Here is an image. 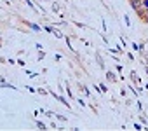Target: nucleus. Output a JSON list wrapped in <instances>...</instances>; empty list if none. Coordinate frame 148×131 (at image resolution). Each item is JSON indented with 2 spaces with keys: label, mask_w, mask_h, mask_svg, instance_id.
<instances>
[{
  "label": "nucleus",
  "mask_w": 148,
  "mask_h": 131,
  "mask_svg": "<svg viewBox=\"0 0 148 131\" xmlns=\"http://www.w3.org/2000/svg\"><path fill=\"white\" fill-rule=\"evenodd\" d=\"M143 7H146V9H148V0H143Z\"/></svg>",
  "instance_id": "obj_9"
},
{
  "label": "nucleus",
  "mask_w": 148,
  "mask_h": 131,
  "mask_svg": "<svg viewBox=\"0 0 148 131\" xmlns=\"http://www.w3.org/2000/svg\"><path fill=\"white\" fill-rule=\"evenodd\" d=\"M37 126H38L40 129H45V124H44V122H40V121H37Z\"/></svg>",
  "instance_id": "obj_5"
},
{
  "label": "nucleus",
  "mask_w": 148,
  "mask_h": 131,
  "mask_svg": "<svg viewBox=\"0 0 148 131\" xmlns=\"http://www.w3.org/2000/svg\"><path fill=\"white\" fill-rule=\"evenodd\" d=\"M80 88H82V91H84V93H86V94H89V89H87V88H86V86H80Z\"/></svg>",
  "instance_id": "obj_8"
},
{
  "label": "nucleus",
  "mask_w": 148,
  "mask_h": 131,
  "mask_svg": "<svg viewBox=\"0 0 148 131\" xmlns=\"http://www.w3.org/2000/svg\"><path fill=\"white\" fill-rule=\"evenodd\" d=\"M138 16H139L146 25H148V9H146V7H141V9L138 11Z\"/></svg>",
  "instance_id": "obj_1"
},
{
  "label": "nucleus",
  "mask_w": 148,
  "mask_h": 131,
  "mask_svg": "<svg viewBox=\"0 0 148 131\" xmlns=\"http://www.w3.org/2000/svg\"><path fill=\"white\" fill-rule=\"evenodd\" d=\"M106 79H108L110 82H115V81H117V77H115L112 72H106Z\"/></svg>",
  "instance_id": "obj_4"
},
{
  "label": "nucleus",
  "mask_w": 148,
  "mask_h": 131,
  "mask_svg": "<svg viewBox=\"0 0 148 131\" xmlns=\"http://www.w3.org/2000/svg\"><path fill=\"white\" fill-rule=\"evenodd\" d=\"M124 21H125V25H127V26H131V21H129V18H127V16H124Z\"/></svg>",
  "instance_id": "obj_6"
},
{
  "label": "nucleus",
  "mask_w": 148,
  "mask_h": 131,
  "mask_svg": "<svg viewBox=\"0 0 148 131\" xmlns=\"http://www.w3.org/2000/svg\"><path fill=\"white\" fill-rule=\"evenodd\" d=\"M129 4H131V7L138 12V11L143 7V0H129Z\"/></svg>",
  "instance_id": "obj_2"
},
{
  "label": "nucleus",
  "mask_w": 148,
  "mask_h": 131,
  "mask_svg": "<svg viewBox=\"0 0 148 131\" xmlns=\"http://www.w3.org/2000/svg\"><path fill=\"white\" fill-rule=\"evenodd\" d=\"M26 26H30L32 30H35V32H40V26L38 25H35V23H26Z\"/></svg>",
  "instance_id": "obj_3"
},
{
  "label": "nucleus",
  "mask_w": 148,
  "mask_h": 131,
  "mask_svg": "<svg viewBox=\"0 0 148 131\" xmlns=\"http://www.w3.org/2000/svg\"><path fill=\"white\" fill-rule=\"evenodd\" d=\"M99 88H101V91H103V93H106V89H108V88H106L105 84H99Z\"/></svg>",
  "instance_id": "obj_7"
},
{
  "label": "nucleus",
  "mask_w": 148,
  "mask_h": 131,
  "mask_svg": "<svg viewBox=\"0 0 148 131\" xmlns=\"http://www.w3.org/2000/svg\"><path fill=\"white\" fill-rule=\"evenodd\" d=\"M146 75H148V68H146Z\"/></svg>",
  "instance_id": "obj_10"
}]
</instances>
